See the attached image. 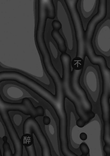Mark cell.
Here are the masks:
<instances>
[{
	"label": "cell",
	"instance_id": "obj_5",
	"mask_svg": "<svg viewBox=\"0 0 110 156\" xmlns=\"http://www.w3.org/2000/svg\"><path fill=\"white\" fill-rule=\"evenodd\" d=\"M80 83L86 91L93 106V111L98 112L100 106V98L101 93L100 78L94 67L88 66L84 70L80 79Z\"/></svg>",
	"mask_w": 110,
	"mask_h": 156
},
{
	"label": "cell",
	"instance_id": "obj_11",
	"mask_svg": "<svg viewBox=\"0 0 110 156\" xmlns=\"http://www.w3.org/2000/svg\"><path fill=\"white\" fill-rule=\"evenodd\" d=\"M97 49L105 56H110V18L101 24L96 33L95 39Z\"/></svg>",
	"mask_w": 110,
	"mask_h": 156
},
{
	"label": "cell",
	"instance_id": "obj_12",
	"mask_svg": "<svg viewBox=\"0 0 110 156\" xmlns=\"http://www.w3.org/2000/svg\"><path fill=\"white\" fill-rule=\"evenodd\" d=\"M68 128L59 129V139L61 152L64 156H79L70 149L67 134Z\"/></svg>",
	"mask_w": 110,
	"mask_h": 156
},
{
	"label": "cell",
	"instance_id": "obj_10",
	"mask_svg": "<svg viewBox=\"0 0 110 156\" xmlns=\"http://www.w3.org/2000/svg\"><path fill=\"white\" fill-rule=\"evenodd\" d=\"M5 128L12 143L14 151L13 154L10 144L7 142V137L4 136L2 138L3 141V156H22L23 145L14 125H7Z\"/></svg>",
	"mask_w": 110,
	"mask_h": 156
},
{
	"label": "cell",
	"instance_id": "obj_6",
	"mask_svg": "<svg viewBox=\"0 0 110 156\" xmlns=\"http://www.w3.org/2000/svg\"><path fill=\"white\" fill-rule=\"evenodd\" d=\"M84 64L71 61V85L72 90L78 98L85 114L90 121L95 116L92 104L88 94L80 83Z\"/></svg>",
	"mask_w": 110,
	"mask_h": 156
},
{
	"label": "cell",
	"instance_id": "obj_19",
	"mask_svg": "<svg viewBox=\"0 0 110 156\" xmlns=\"http://www.w3.org/2000/svg\"><path fill=\"white\" fill-rule=\"evenodd\" d=\"M0 156H2L1 150L0 151Z\"/></svg>",
	"mask_w": 110,
	"mask_h": 156
},
{
	"label": "cell",
	"instance_id": "obj_17",
	"mask_svg": "<svg viewBox=\"0 0 110 156\" xmlns=\"http://www.w3.org/2000/svg\"><path fill=\"white\" fill-rule=\"evenodd\" d=\"M51 25L53 29L55 30L59 31L62 27V25L60 22L55 20H53L52 22Z\"/></svg>",
	"mask_w": 110,
	"mask_h": 156
},
{
	"label": "cell",
	"instance_id": "obj_13",
	"mask_svg": "<svg viewBox=\"0 0 110 156\" xmlns=\"http://www.w3.org/2000/svg\"><path fill=\"white\" fill-rule=\"evenodd\" d=\"M96 0H82L81 2V10L83 17L88 18L93 12L97 4Z\"/></svg>",
	"mask_w": 110,
	"mask_h": 156
},
{
	"label": "cell",
	"instance_id": "obj_16",
	"mask_svg": "<svg viewBox=\"0 0 110 156\" xmlns=\"http://www.w3.org/2000/svg\"><path fill=\"white\" fill-rule=\"evenodd\" d=\"M79 148L82 154L87 156L89 153V148L88 145L84 143H82L80 145Z\"/></svg>",
	"mask_w": 110,
	"mask_h": 156
},
{
	"label": "cell",
	"instance_id": "obj_9",
	"mask_svg": "<svg viewBox=\"0 0 110 156\" xmlns=\"http://www.w3.org/2000/svg\"><path fill=\"white\" fill-rule=\"evenodd\" d=\"M22 133L23 135H34L41 147L42 156H52L47 140L35 118H30L26 121Z\"/></svg>",
	"mask_w": 110,
	"mask_h": 156
},
{
	"label": "cell",
	"instance_id": "obj_2",
	"mask_svg": "<svg viewBox=\"0 0 110 156\" xmlns=\"http://www.w3.org/2000/svg\"><path fill=\"white\" fill-rule=\"evenodd\" d=\"M38 20L36 39L45 68L53 65L45 41L44 33L47 19H55L56 10L53 0H38Z\"/></svg>",
	"mask_w": 110,
	"mask_h": 156
},
{
	"label": "cell",
	"instance_id": "obj_14",
	"mask_svg": "<svg viewBox=\"0 0 110 156\" xmlns=\"http://www.w3.org/2000/svg\"><path fill=\"white\" fill-rule=\"evenodd\" d=\"M51 35L57 44L59 51L61 53H66L67 48L66 42L59 31L53 29L51 32Z\"/></svg>",
	"mask_w": 110,
	"mask_h": 156
},
{
	"label": "cell",
	"instance_id": "obj_8",
	"mask_svg": "<svg viewBox=\"0 0 110 156\" xmlns=\"http://www.w3.org/2000/svg\"><path fill=\"white\" fill-rule=\"evenodd\" d=\"M0 109L8 112L18 111L25 115L36 118L43 117L44 110L42 106L35 107L31 100L26 98L20 102L12 103L5 101L0 95Z\"/></svg>",
	"mask_w": 110,
	"mask_h": 156
},
{
	"label": "cell",
	"instance_id": "obj_3",
	"mask_svg": "<svg viewBox=\"0 0 110 156\" xmlns=\"http://www.w3.org/2000/svg\"><path fill=\"white\" fill-rule=\"evenodd\" d=\"M62 67V80L66 98L73 105L78 117L77 122L81 123L86 122L88 118L84 112L80 102L73 92L71 85V62L70 56L66 52L61 53L60 57Z\"/></svg>",
	"mask_w": 110,
	"mask_h": 156
},
{
	"label": "cell",
	"instance_id": "obj_7",
	"mask_svg": "<svg viewBox=\"0 0 110 156\" xmlns=\"http://www.w3.org/2000/svg\"><path fill=\"white\" fill-rule=\"evenodd\" d=\"M101 22V19L99 16H93L88 22L85 32V56L92 64L98 67L107 63L103 56L96 54L92 43L97 26Z\"/></svg>",
	"mask_w": 110,
	"mask_h": 156
},
{
	"label": "cell",
	"instance_id": "obj_15",
	"mask_svg": "<svg viewBox=\"0 0 110 156\" xmlns=\"http://www.w3.org/2000/svg\"><path fill=\"white\" fill-rule=\"evenodd\" d=\"M11 120L14 123L19 126L22 122L29 117L18 111H11L9 112Z\"/></svg>",
	"mask_w": 110,
	"mask_h": 156
},
{
	"label": "cell",
	"instance_id": "obj_18",
	"mask_svg": "<svg viewBox=\"0 0 110 156\" xmlns=\"http://www.w3.org/2000/svg\"><path fill=\"white\" fill-rule=\"evenodd\" d=\"M80 137L81 140H84L87 139V135L84 133H82L80 135Z\"/></svg>",
	"mask_w": 110,
	"mask_h": 156
},
{
	"label": "cell",
	"instance_id": "obj_4",
	"mask_svg": "<svg viewBox=\"0 0 110 156\" xmlns=\"http://www.w3.org/2000/svg\"><path fill=\"white\" fill-rule=\"evenodd\" d=\"M73 23L76 42V57L72 60L84 63L86 57L85 52V32L82 21L78 11V0H64Z\"/></svg>",
	"mask_w": 110,
	"mask_h": 156
},
{
	"label": "cell",
	"instance_id": "obj_1",
	"mask_svg": "<svg viewBox=\"0 0 110 156\" xmlns=\"http://www.w3.org/2000/svg\"><path fill=\"white\" fill-rule=\"evenodd\" d=\"M18 82L27 88L52 107L58 117L59 125L68 124L65 106L66 97L62 85L55 86L54 94L40 83L24 74L19 76Z\"/></svg>",
	"mask_w": 110,
	"mask_h": 156
}]
</instances>
